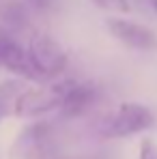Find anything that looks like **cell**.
Instances as JSON below:
<instances>
[{"label":"cell","mask_w":157,"mask_h":159,"mask_svg":"<svg viewBox=\"0 0 157 159\" xmlns=\"http://www.w3.org/2000/svg\"><path fill=\"white\" fill-rule=\"evenodd\" d=\"M73 86H76V80H65V82H56L43 88L26 90L15 99L13 112L22 118H35V116L54 112V110H62Z\"/></svg>","instance_id":"obj_1"},{"label":"cell","mask_w":157,"mask_h":159,"mask_svg":"<svg viewBox=\"0 0 157 159\" xmlns=\"http://www.w3.org/2000/svg\"><path fill=\"white\" fill-rule=\"evenodd\" d=\"M153 123H155V118L146 106L127 101L105 116L99 127V133L104 138H127V135L151 129Z\"/></svg>","instance_id":"obj_2"},{"label":"cell","mask_w":157,"mask_h":159,"mask_svg":"<svg viewBox=\"0 0 157 159\" xmlns=\"http://www.w3.org/2000/svg\"><path fill=\"white\" fill-rule=\"evenodd\" d=\"M28 54H30V60L35 65V71L39 80L52 78L58 75L60 71H65L67 67V54L62 50V45L50 37L45 32H37L30 37L28 41Z\"/></svg>","instance_id":"obj_3"},{"label":"cell","mask_w":157,"mask_h":159,"mask_svg":"<svg viewBox=\"0 0 157 159\" xmlns=\"http://www.w3.org/2000/svg\"><path fill=\"white\" fill-rule=\"evenodd\" d=\"M54 146V129L48 123L30 125L20 133L15 144L11 146L13 159H43L52 153Z\"/></svg>","instance_id":"obj_4"},{"label":"cell","mask_w":157,"mask_h":159,"mask_svg":"<svg viewBox=\"0 0 157 159\" xmlns=\"http://www.w3.org/2000/svg\"><path fill=\"white\" fill-rule=\"evenodd\" d=\"M108 30L112 32V37L116 41H121L123 45H127L131 50H140V52L157 50V34L142 24L112 17V20H108Z\"/></svg>","instance_id":"obj_5"},{"label":"cell","mask_w":157,"mask_h":159,"mask_svg":"<svg viewBox=\"0 0 157 159\" xmlns=\"http://www.w3.org/2000/svg\"><path fill=\"white\" fill-rule=\"evenodd\" d=\"M95 101V86L93 84H82V82H76V86L71 88L65 106H62V114L65 116H76V114H82L86 107Z\"/></svg>","instance_id":"obj_6"},{"label":"cell","mask_w":157,"mask_h":159,"mask_svg":"<svg viewBox=\"0 0 157 159\" xmlns=\"http://www.w3.org/2000/svg\"><path fill=\"white\" fill-rule=\"evenodd\" d=\"M22 17H24V9L15 0H0V20L20 22Z\"/></svg>","instance_id":"obj_7"},{"label":"cell","mask_w":157,"mask_h":159,"mask_svg":"<svg viewBox=\"0 0 157 159\" xmlns=\"http://www.w3.org/2000/svg\"><path fill=\"white\" fill-rule=\"evenodd\" d=\"M99 9H105V11H114V13H127L131 9L129 0H93Z\"/></svg>","instance_id":"obj_8"},{"label":"cell","mask_w":157,"mask_h":159,"mask_svg":"<svg viewBox=\"0 0 157 159\" xmlns=\"http://www.w3.org/2000/svg\"><path fill=\"white\" fill-rule=\"evenodd\" d=\"M140 159H157V146L151 140H144L140 146Z\"/></svg>","instance_id":"obj_9"},{"label":"cell","mask_w":157,"mask_h":159,"mask_svg":"<svg viewBox=\"0 0 157 159\" xmlns=\"http://www.w3.org/2000/svg\"><path fill=\"white\" fill-rule=\"evenodd\" d=\"M30 7H35V9H48L50 4H52V0H26Z\"/></svg>","instance_id":"obj_10"},{"label":"cell","mask_w":157,"mask_h":159,"mask_svg":"<svg viewBox=\"0 0 157 159\" xmlns=\"http://www.w3.org/2000/svg\"><path fill=\"white\" fill-rule=\"evenodd\" d=\"M138 2H140L142 7H146L151 13H155V15H157V0H138Z\"/></svg>","instance_id":"obj_11"},{"label":"cell","mask_w":157,"mask_h":159,"mask_svg":"<svg viewBox=\"0 0 157 159\" xmlns=\"http://www.w3.org/2000/svg\"><path fill=\"white\" fill-rule=\"evenodd\" d=\"M4 114H7V101H4V99H0V120L4 118Z\"/></svg>","instance_id":"obj_12"},{"label":"cell","mask_w":157,"mask_h":159,"mask_svg":"<svg viewBox=\"0 0 157 159\" xmlns=\"http://www.w3.org/2000/svg\"><path fill=\"white\" fill-rule=\"evenodd\" d=\"M0 67H2V65H0Z\"/></svg>","instance_id":"obj_13"}]
</instances>
